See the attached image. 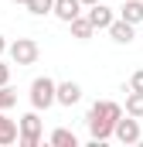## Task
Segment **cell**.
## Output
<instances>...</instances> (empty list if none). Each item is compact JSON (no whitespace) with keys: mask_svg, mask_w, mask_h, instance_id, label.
Masks as SVG:
<instances>
[{"mask_svg":"<svg viewBox=\"0 0 143 147\" xmlns=\"http://www.w3.org/2000/svg\"><path fill=\"white\" fill-rule=\"evenodd\" d=\"M119 116H123V106L112 103V99H99V103L89 106V113H85V127H89V134H92V147L106 144L109 137H112V127H116Z\"/></svg>","mask_w":143,"mask_h":147,"instance_id":"6da1fadb","label":"cell"},{"mask_svg":"<svg viewBox=\"0 0 143 147\" xmlns=\"http://www.w3.org/2000/svg\"><path fill=\"white\" fill-rule=\"evenodd\" d=\"M41 134H44V127H41L37 110L24 113V116L17 120V144H21V147H37V144H41Z\"/></svg>","mask_w":143,"mask_h":147,"instance_id":"7a4b0ae2","label":"cell"},{"mask_svg":"<svg viewBox=\"0 0 143 147\" xmlns=\"http://www.w3.org/2000/svg\"><path fill=\"white\" fill-rule=\"evenodd\" d=\"M7 55H10L14 65H34L37 55H41V48H37L34 38H17V41L7 45Z\"/></svg>","mask_w":143,"mask_h":147,"instance_id":"3957f363","label":"cell"},{"mask_svg":"<svg viewBox=\"0 0 143 147\" xmlns=\"http://www.w3.org/2000/svg\"><path fill=\"white\" fill-rule=\"evenodd\" d=\"M31 106H34L37 113L48 110V106H55V79L37 75L34 82H31Z\"/></svg>","mask_w":143,"mask_h":147,"instance_id":"277c9868","label":"cell"},{"mask_svg":"<svg viewBox=\"0 0 143 147\" xmlns=\"http://www.w3.org/2000/svg\"><path fill=\"white\" fill-rule=\"evenodd\" d=\"M112 137L119 140V144H140L143 140V134H140V120L136 116H119L116 120V127H112Z\"/></svg>","mask_w":143,"mask_h":147,"instance_id":"5b68a950","label":"cell"},{"mask_svg":"<svg viewBox=\"0 0 143 147\" xmlns=\"http://www.w3.org/2000/svg\"><path fill=\"white\" fill-rule=\"evenodd\" d=\"M85 17H89V24H92L96 31H106L109 24H112V17H116V10H112V7H106L102 0H96V3H89Z\"/></svg>","mask_w":143,"mask_h":147,"instance_id":"8992f818","label":"cell"},{"mask_svg":"<svg viewBox=\"0 0 143 147\" xmlns=\"http://www.w3.org/2000/svg\"><path fill=\"white\" fill-rule=\"evenodd\" d=\"M78 99H82V86H78V82H55V103H58V106H75V103H78Z\"/></svg>","mask_w":143,"mask_h":147,"instance_id":"52a82bcc","label":"cell"},{"mask_svg":"<svg viewBox=\"0 0 143 147\" xmlns=\"http://www.w3.org/2000/svg\"><path fill=\"white\" fill-rule=\"evenodd\" d=\"M106 31H109V38H112L116 45H130V41H133V31H136V24L123 21V17H112V24H109Z\"/></svg>","mask_w":143,"mask_h":147,"instance_id":"ba28073f","label":"cell"},{"mask_svg":"<svg viewBox=\"0 0 143 147\" xmlns=\"http://www.w3.org/2000/svg\"><path fill=\"white\" fill-rule=\"evenodd\" d=\"M51 14H55L58 21H65V24H68L72 17H78V14H82V0H55V3H51Z\"/></svg>","mask_w":143,"mask_h":147,"instance_id":"9c48e42d","label":"cell"},{"mask_svg":"<svg viewBox=\"0 0 143 147\" xmlns=\"http://www.w3.org/2000/svg\"><path fill=\"white\" fill-rule=\"evenodd\" d=\"M17 144V120H10L7 110H0V147Z\"/></svg>","mask_w":143,"mask_h":147,"instance_id":"30bf717a","label":"cell"},{"mask_svg":"<svg viewBox=\"0 0 143 147\" xmlns=\"http://www.w3.org/2000/svg\"><path fill=\"white\" fill-rule=\"evenodd\" d=\"M68 28H72V38H75V41H89V38L96 34V28L89 24V17H85V14L72 17V21H68Z\"/></svg>","mask_w":143,"mask_h":147,"instance_id":"8fae6325","label":"cell"},{"mask_svg":"<svg viewBox=\"0 0 143 147\" xmlns=\"http://www.w3.org/2000/svg\"><path fill=\"white\" fill-rule=\"evenodd\" d=\"M119 17L130 21V24H143V0H123Z\"/></svg>","mask_w":143,"mask_h":147,"instance_id":"7c38bea8","label":"cell"},{"mask_svg":"<svg viewBox=\"0 0 143 147\" xmlns=\"http://www.w3.org/2000/svg\"><path fill=\"white\" fill-rule=\"evenodd\" d=\"M51 147H78V137L72 134L68 127H58V130H51Z\"/></svg>","mask_w":143,"mask_h":147,"instance_id":"4fadbf2b","label":"cell"},{"mask_svg":"<svg viewBox=\"0 0 143 147\" xmlns=\"http://www.w3.org/2000/svg\"><path fill=\"white\" fill-rule=\"evenodd\" d=\"M126 116H136V120L143 116V92L130 89V96H126Z\"/></svg>","mask_w":143,"mask_h":147,"instance_id":"5bb4252c","label":"cell"},{"mask_svg":"<svg viewBox=\"0 0 143 147\" xmlns=\"http://www.w3.org/2000/svg\"><path fill=\"white\" fill-rule=\"evenodd\" d=\"M51 3H55V0H27L24 7H27L34 17H44V14H51Z\"/></svg>","mask_w":143,"mask_h":147,"instance_id":"9a60e30c","label":"cell"},{"mask_svg":"<svg viewBox=\"0 0 143 147\" xmlns=\"http://www.w3.org/2000/svg\"><path fill=\"white\" fill-rule=\"evenodd\" d=\"M14 103H17V92L10 89V82H7V86H0V110H10Z\"/></svg>","mask_w":143,"mask_h":147,"instance_id":"2e32d148","label":"cell"},{"mask_svg":"<svg viewBox=\"0 0 143 147\" xmlns=\"http://www.w3.org/2000/svg\"><path fill=\"white\" fill-rule=\"evenodd\" d=\"M130 89H136V92H143V69H136V72L130 75Z\"/></svg>","mask_w":143,"mask_h":147,"instance_id":"e0dca14e","label":"cell"},{"mask_svg":"<svg viewBox=\"0 0 143 147\" xmlns=\"http://www.w3.org/2000/svg\"><path fill=\"white\" fill-rule=\"evenodd\" d=\"M7 82H10V65L0 62V86H7Z\"/></svg>","mask_w":143,"mask_h":147,"instance_id":"ac0fdd59","label":"cell"},{"mask_svg":"<svg viewBox=\"0 0 143 147\" xmlns=\"http://www.w3.org/2000/svg\"><path fill=\"white\" fill-rule=\"evenodd\" d=\"M3 51H7V41H3V34H0V55H3Z\"/></svg>","mask_w":143,"mask_h":147,"instance_id":"d6986e66","label":"cell"},{"mask_svg":"<svg viewBox=\"0 0 143 147\" xmlns=\"http://www.w3.org/2000/svg\"><path fill=\"white\" fill-rule=\"evenodd\" d=\"M89 3H96V0H82V7H89Z\"/></svg>","mask_w":143,"mask_h":147,"instance_id":"ffe728a7","label":"cell"},{"mask_svg":"<svg viewBox=\"0 0 143 147\" xmlns=\"http://www.w3.org/2000/svg\"><path fill=\"white\" fill-rule=\"evenodd\" d=\"M14 3H27V0H14Z\"/></svg>","mask_w":143,"mask_h":147,"instance_id":"44dd1931","label":"cell"}]
</instances>
